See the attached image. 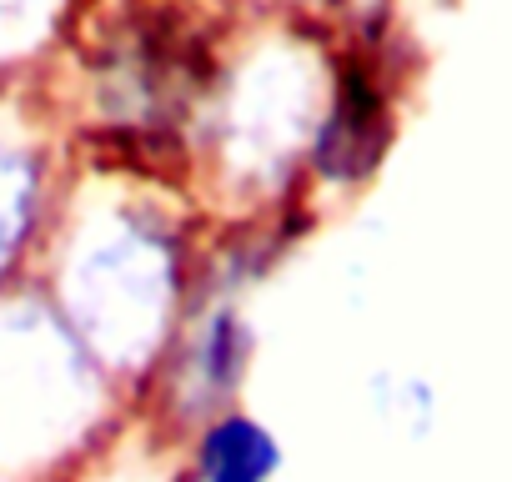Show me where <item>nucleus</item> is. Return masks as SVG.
Returning <instances> with one entry per match:
<instances>
[{"instance_id": "obj_3", "label": "nucleus", "mask_w": 512, "mask_h": 482, "mask_svg": "<svg viewBox=\"0 0 512 482\" xmlns=\"http://www.w3.org/2000/svg\"><path fill=\"white\" fill-rule=\"evenodd\" d=\"M246 367V327L236 312H211L196 327V347H191V377L201 397H226L241 382Z\"/></svg>"}, {"instance_id": "obj_1", "label": "nucleus", "mask_w": 512, "mask_h": 482, "mask_svg": "<svg viewBox=\"0 0 512 482\" xmlns=\"http://www.w3.org/2000/svg\"><path fill=\"white\" fill-rule=\"evenodd\" d=\"M387 146V111H382V96L372 86L367 71H347L342 76V91H337V106L322 126V141H317V166L332 176V181H357L377 166Z\"/></svg>"}, {"instance_id": "obj_2", "label": "nucleus", "mask_w": 512, "mask_h": 482, "mask_svg": "<svg viewBox=\"0 0 512 482\" xmlns=\"http://www.w3.org/2000/svg\"><path fill=\"white\" fill-rule=\"evenodd\" d=\"M277 467H282V447L262 422L246 412H221L196 437L191 482H267Z\"/></svg>"}]
</instances>
